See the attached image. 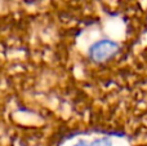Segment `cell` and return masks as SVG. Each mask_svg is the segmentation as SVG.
<instances>
[{
    "label": "cell",
    "instance_id": "cell-1",
    "mask_svg": "<svg viewBox=\"0 0 147 146\" xmlns=\"http://www.w3.org/2000/svg\"><path fill=\"white\" fill-rule=\"evenodd\" d=\"M119 49L120 47L116 41L110 39H102L92 44L88 53L92 61L101 64V62L110 61L119 52Z\"/></svg>",
    "mask_w": 147,
    "mask_h": 146
},
{
    "label": "cell",
    "instance_id": "cell-2",
    "mask_svg": "<svg viewBox=\"0 0 147 146\" xmlns=\"http://www.w3.org/2000/svg\"><path fill=\"white\" fill-rule=\"evenodd\" d=\"M75 146H112V145L109 139H98V140H94L93 142H84V141L79 142Z\"/></svg>",
    "mask_w": 147,
    "mask_h": 146
}]
</instances>
